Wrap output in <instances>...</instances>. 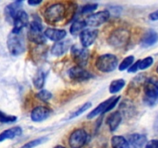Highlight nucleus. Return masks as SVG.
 I'll use <instances>...</instances> for the list:
<instances>
[{
	"mask_svg": "<svg viewBox=\"0 0 158 148\" xmlns=\"http://www.w3.org/2000/svg\"><path fill=\"white\" fill-rule=\"evenodd\" d=\"M43 15L46 22L50 24L60 23L64 19L66 15V6L63 3H53L46 8Z\"/></svg>",
	"mask_w": 158,
	"mask_h": 148,
	"instance_id": "f257e3e1",
	"label": "nucleus"
},
{
	"mask_svg": "<svg viewBox=\"0 0 158 148\" xmlns=\"http://www.w3.org/2000/svg\"><path fill=\"white\" fill-rule=\"evenodd\" d=\"M119 64L118 58L114 54H103L100 56L95 62V66L102 72H110L115 70Z\"/></svg>",
	"mask_w": 158,
	"mask_h": 148,
	"instance_id": "f03ea898",
	"label": "nucleus"
},
{
	"mask_svg": "<svg viewBox=\"0 0 158 148\" xmlns=\"http://www.w3.org/2000/svg\"><path fill=\"white\" fill-rule=\"evenodd\" d=\"M7 48L9 53L14 56L21 55L25 52L26 45L24 39L20 33L11 32L7 39Z\"/></svg>",
	"mask_w": 158,
	"mask_h": 148,
	"instance_id": "7ed1b4c3",
	"label": "nucleus"
},
{
	"mask_svg": "<svg viewBox=\"0 0 158 148\" xmlns=\"http://www.w3.org/2000/svg\"><path fill=\"white\" fill-rule=\"evenodd\" d=\"M130 32L127 29L118 28L110 34L107 42L110 46L115 48H123L128 44Z\"/></svg>",
	"mask_w": 158,
	"mask_h": 148,
	"instance_id": "20e7f679",
	"label": "nucleus"
},
{
	"mask_svg": "<svg viewBox=\"0 0 158 148\" xmlns=\"http://www.w3.org/2000/svg\"><path fill=\"white\" fill-rule=\"evenodd\" d=\"M43 26L38 20H33L29 23L28 38L29 41L38 45H43L46 43V38L43 33Z\"/></svg>",
	"mask_w": 158,
	"mask_h": 148,
	"instance_id": "39448f33",
	"label": "nucleus"
},
{
	"mask_svg": "<svg viewBox=\"0 0 158 148\" xmlns=\"http://www.w3.org/2000/svg\"><path fill=\"white\" fill-rule=\"evenodd\" d=\"M71 56L73 61L77 63V66L84 67L88 63L89 52L86 48L80 45L75 44L71 47Z\"/></svg>",
	"mask_w": 158,
	"mask_h": 148,
	"instance_id": "423d86ee",
	"label": "nucleus"
},
{
	"mask_svg": "<svg viewBox=\"0 0 158 148\" xmlns=\"http://www.w3.org/2000/svg\"><path fill=\"white\" fill-rule=\"evenodd\" d=\"M88 135L83 129H76L71 133L69 137V146L70 148H82L87 141Z\"/></svg>",
	"mask_w": 158,
	"mask_h": 148,
	"instance_id": "0eeeda50",
	"label": "nucleus"
},
{
	"mask_svg": "<svg viewBox=\"0 0 158 148\" xmlns=\"http://www.w3.org/2000/svg\"><path fill=\"white\" fill-rule=\"evenodd\" d=\"M143 101L148 106H154L158 100V89L153 83V80H146L144 88Z\"/></svg>",
	"mask_w": 158,
	"mask_h": 148,
	"instance_id": "6e6552de",
	"label": "nucleus"
},
{
	"mask_svg": "<svg viewBox=\"0 0 158 148\" xmlns=\"http://www.w3.org/2000/svg\"><path fill=\"white\" fill-rule=\"evenodd\" d=\"M110 13L108 10H103L97 12L96 13L91 14L85 20L86 26H89L91 27H97L109 20Z\"/></svg>",
	"mask_w": 158,
	"mask_h": 148,
	"instance_id": "1a4fd4ad",
	"label": "nucleus"
},
{
	"mask_svg": "<svg viewBox=\"0 0 158 148\" xmlns=\"http://www.w3.org/2000/svg\"><path fill=\"white\" fill-rule=\"evenodd\" d=\"M69 77L74 81L82 82L89 80L93 77L92 73L86 70L84 67L79 66H75L71 67L68 71Z\"/></svg>",
	"mask_w": 158,
	"mask_h": 148,
	"instance_id": "9d476101",
	"label": "nucleus"
},
{
	"mask_svg": "<svg viewBox=\"0 0 158 148\" xmlns=\"http://www.w3.org/2000/svg\"><path fill=\"white\" fill-rule=\"evenodd\" d=\"M29 23V16L28 14L25 12L24 10L20 9L15 15L12 24H13V28L11 32L13 33H20L22 29L26 27Z\"/></svg>",
	"mask_w": 158,
	"mask_h": 148,
	"instance_id": "9b49d317",
	"label": "nucleus"
},
{
	"mask_svg": "<svg viewBox=\"0 0 158 148\" xmlns=\"http://www.w3.org/2000/svg\"><path fill=\"white\" fill-rule=\"evenodd\" d=\"M99 32L96 29H84L80 33V41L81 46L85 48L90 46L97 39Z\"/></svg>",
	"mask_w": 158,
	"mask_h": 148,
	"instance_id": "f8f14e48",
	"label": "nucleus"
},
{
	"mask_svg": "<svg viewBox=\"0 0 158 148\" xmlns=\"http://www.w3.org/2000/svg\"><path fill=\"white\" fill-rule=\"evenodd\" d=\"M51 109L47 106H35L32 110L30 114L31 120L33 122H42L46 120L50 116Z\"/></svg>",
	"mask_w": 158,
	"mask_h": 148,
	"instance_id": "ddd939ff",
	"label": "nucleus"
},
{
	"mask_svg": "<svg viewBox=\"0 0 158 148\" xmlns=\"http://www.w3.org/2000/svg\"><path fill=\"white\" fill-rule=\"evenodd\" d=\"M46 38L53 42H60L66 37V31L64 29H58L54 28H48L44 32Z\"/></svg>",
	"mask_w": 158,
	"mask_h": 148,
	"instance_id": "4468645a",
	"label": "nucleus"
},
{
	"mask_svg": "<svg viewBox=\"0 0 158 148\" xmlns=\"http://www.w3.org/2000/svg\"><path fill=\"white\" fill-rule=\"evenodd\" d=\"M158 41V33L154 29H150L142 37L140 45L142 47L148 48L154 46Z\"/></svg>",
	"mask_w": 158,
	"mask_h": 148,
	"instance_id": "2eb2a0df",
	"label": "nucleus"
},
{
	"mask_svg": "<svg viewBox=\"0 0 158 148\" xmlns=\"http://www.w3.org/2000/svg\"><path fill=\"white\" fill-rule=\"evenodd\" d=\"M22 3H23L22 1L14 2L8 5V6L5 8L4 14L7 21H9V23H12L16 13L20 10Z\"/></svg>",
	"mask_w": 158,
	"mask_h": 148,
	"instance_id": "dca6fc26",
	"label": "nucleus"
},
{
	"mask_svg": "<svg viewBox=\"0 0 158 148\" xmlns=\"http://www.w3.org/2000/svg\"><path fill=\"white\" fill-rule=\"evenodd\" d=\"M130 148H143L147 143V137L143 134H131L128 139Z\"/></svg>",
	"mask_w": 158,
	"mask_h": 148,
	"instance_id": "f3484780",
	"label": "nucleus"
},
{
	"mask_svg": "<svg viewBox=\"0 0 158 148\" xmlns=\"http://www.w3.org/2000/svg\"><path fill=\"white\" fill-rule=\"evenodd\" d=\"M122 121V114L120 111H115V112L112 113L108 117L107 120H106V123L109 126L110 130V131L114 132L117 129V127L119 126V125L120 124Z\"/></svg>",
	"mask_w": 158,
	"mask_h": 148,
	"instance_id": "a211bd4d",
	"label": "nucleus"
},
{
	"mask_svg": "<svg viewBox=\"0 0 158 148\" xmlns=\"http://www.w3.org/2000/svg\"><path fill=\"white\" fill-rule=\"evenodd\" d=\"M22 134H23V130L19 126H14L10 129L6 130L0 134V142L9 140V139H13L15 137H19L22 135Z\"/></svg>",
	"mask_w": 158,
	"mask_h": 148,
	"instance_id": "6ab92c4d",
	"label": "nucleus"
},
{
	"mask_svg": "<svg viewBox=\"0 0 158 148\" xmlns=\"http://www.w3.org/2000/svg\"><path fill=\"white\" fill-rule=\"evenodd\" d=\"M69 47V41H60L56 43L51 48V53L56 56H60L67 51Z\"/></svg>",
	"mask_w": 158,
	"mask_h": 148,
	"instance_id": "aec40b11",
	"label": "nucleus"
},
{
	"mask_svg": "<svg viewBox=\"0 0 158 148\" xmlns=\"http://www.w3.org/2000/svg\"><path fill=\"white\" fill-rule=\"evenodd\" d=\"M114 97H110V98H109L108 100L102 102V103H100L98 106H97L95 109H94L90 113H88L87 119H92V118H94V117H97V116L100 115V114L105 113L106 108H107V106H109L110 103L112 101V100L114 99Z\"/></svg>",
	"mask_w": 158,
	"mask_h": 148,
	"instance_id": "412c9836",
	"label": "nucleus"
},
{
	"mask_svg": "<svg viewBox=\"0 0 158 148\" xmlns=\"http://www.w3.org/2000/svg\"><path fill=\"white\" fill-rule=\"evenodd\" d=\"M111 145L113 148H130L128 140L123 136H114L111 139Z\"/></svg>",
	"mask_w": 158,
	"mask_h": 148,
	"instance_id": "4be33fe9",
	"label": "nucleus"
},
{
	"mask_svg": "<svg viewBox=\"0 0 158 148\" xmlns=\"http://www.w3.org/2000/svg\"><path fill=\"white\" fill-rule=\"evenodd\" d=\"M86 26V23L85 22V20L79 19L76 20L73 23V24L71 25L70 28H69V31H70V33L73 35H80V32L84 29V28Z\"/></svg>",
	"mask_w": 158,
	"mask_h": 148,
	"instance_id": "5701e85b",
	"label": "nucleus"
},
{
	"mask_svg": "<svg viewBox=\"0 0 158 148\" xmlns=\"http://www.w3.org/2000/svg\"><path fill=\"white\" fill-rule=\"evenodd\" d=\"M125 84V80L123 79H119V80H115L114 81L111 82L109 86V91L110 93L114 94L118 92L119 91L121 90L123 87H124Z\"/></svg>",
	"mask_w": 158,
	"mask_h": 148,
	"instance_id": "b1692460",
	"label": "nucleus"
},
{
	"mask_svg": "<svg viewBox=\"0 0 158 148\" xmlns=\"http://www.w3.org/2000/svg\"><path fill=\"white\" fill-rule=\"evenodd\" d=\"M32 83H33L34 86H35L36 89H42L44 86L45 83V74L44 72L42 70L37 71L36 73L35 74L33 77V80H32Z\"/></svg>",
	"mask_w": 158,
	"mask_h": 148,
	"instance_id": "393cba45",
	"label": "nucleus"
},
{
	"mask_svg": "<svg viewBox=\"0 0 158 148\" xmlns=\"http://www.w3.org/2000/svg\"><path fill=\"white\" fill-rule=\"evenodd\" d=\"M48 140V138L46 137H40L38 139H35V140H31V141L28 142L26 144L23 145V146H21V148H33L35 146H39V145L42 144V143H45L46 140Z\"/></svg>",
	"mask_w": 158,
	"mask_h": 148,
	"instance_id": "a878e982",
	"label": "nucleus"
},
{
	"mask_svg": "<svg viewBox=\"0 0 158 148\" xmlns=\"http://www.w3.org/2000/svg\"><path fill=\"white\" fill-rule=\"evenodd\" d=\"M91 106H92V103H91L90 102H87V103H84V104H83L80 109H77V110L74 111L73 113H71V115L69 116V120H70V119H73V118H75V117H79V116H80L82 113H83L85 111L89 109V108L91 107Z\"/></svg>",
	"mask_w": 158,
	"mask_h": 148,
	"instance_id": "bb28decb",
	"label": "nucleus"
},
{
	"mask_svg": "<svg viewBox=\"0 0 158 148\" xmlns=\"http://www.w3.org/2000/svg\"><path fill=\"white\" fill-rule=\"evenodd\" d=\"M134 62V56H129L126 57V58L123 59V61L121 62V63L119 65V70L123 71L125 70V69H128V68L133 64Z\"/></svg>",
	"mask_w": 158,
	"mask_h": 148,
	"instance_id": "cd10ccee",
	"label": "nucleus"
},
{
	"mask_svg": "<svg viewBox=\"0 0 158 148\" xmlns=\"http://www.w3.org/2000/svg\"><path fill=\"white\" fill-rule=\"evenodd\" d=\"M37 99H39L40 100L43 102H47L52 98V95L49 91L46 90V89H42L40 92H37L36 95H35Z\"/></svg>",
	"mask_w": 158,
	"mask_h": 148,
	"instance_id": "c85d7f7f",
	"label": "nucleus"
},
{
	"mask_svg": "<svg viewBox=\"0 0 158 148\" xmlns=\"http://www.w3.org/2000/svg\"><path fill=\"white\" fill-rule=\"evenodd\" d=\"M153 63H154V59H153V57L151 56L146 57V58L140 60V63H139V69H140V70H143V69H148V68H149L150 66H152Z\"/></svg>",
	"mask_w": 158,
	"mask_h": 148,
	"instance_id": "c756f323",
	"label": "nucleus"
},
{
	"mask_svg": "<svg viewBox=\"0 0 158 148\" xmlns=\"http://www.w3.org/2000/svg\"><path fill=\"white\" fill-rule=\"evenodd\" d=\"M17 120V117L15 116L8 115L5 113L0 111V123H14Z\"/></svg>",
	"mask_w": 158,
	"mask_h": 148,
	"instance_id": "7c9ffc66",
	"label": "nucleus"
},
{
	"mask_svg": "<svg viewBox=\"0 0 158 148\" xmlns=\"http://www.w3.org/2000/svg\"><path fill=\"white\" fill-rule=\"evenodd\" d=\"M133 104H131L130 102H123V103H121V108H123V111L125 115L128 116L129 114L133 113L134 112V107L132 106Z\"/></svg>",
	"mask_w": 158,
	"mask_h": 148,
	"instance_id": "2f4dec72",
	"label": "nucleus"
},
{
	"mask_svg": "<svg viewBox=\"0 0 158 148\" xmlns=\"http://www.w3.org/2000/svg\"><path fill=\"white\" fill-rule=\"evenodd\" d=\"M98 7V5L97 4H87L85 5L84 6H83L81 9V13L82 14H87L90 13V12H94Z\"/></svg>",
	"mask_w": 158,
	"mask_h": 148,
	"instance_id": "473e14b6",
	"label": "nucleus"
},
{
	"mask_svg": "<svg viewBox=\"0 0 158 148\" xmlns=\"http://www.w3.org/2000/svg\"><path fill=\"white\" fill-rule=\"evenodd\" d=\"M144 148H158V140H151L145 144Z\"/></svg>",
	"mask_w": 158,
	"mask_h": 148,
	"instance_id": "72a5a7b5",
	"label": "nucleus"
},
{
	"mask_svg": "<svg viewBox=\"0 0 158 148\" xmlns=\"http://www.w3.org/2000/svg\"><path fill=\"white\" fill-rule=\"evenodd\" d=\"M140 60H137L135 63L131 65L129 68H128L127 71L128 72H136L139 69V63H140Z\"/></svg>",
	"mask_w": 158,
	"mask_h": 148,
	"instance_id": "f704fd0d",
	"label": "nucleus"
},
{
	"mask_svg": "<svg viewBox=\"0 0 158 148\" xmlns=\"http://www.w3.org/2000/svg\"><path fill=\"white\" fill-rule=\"evenodd\" d=\"M149 18L151 21H157L158 20V10L151 12L149 15Z\"/></svg>",
	"mask_w": 158,
	"mask_h": 148,
	"instance_id": "c9c22d12",
	"label": "nucleus"
},
{
	"mask_svg": "<svg viewBox=\"0 0 158 148\" xmlns=\"http://www.w3.org/2000/svg\"><path fill=\"white\" fill-rule=\"evenodd\" d=\"M41 3V0H29V1H28V4L30 5V6H38Z\"/></svg>",
	"mask_w": 158,
	"mask_h": 148,
	"instance_id": "e433bc0d",
	"label": "nucleus"
},
{
	"mask_svg": "<svg viewBox=\"0 0 158 148\" xmlns=\"http://www.w3.org/2000/svg\"><path fill=\"white\" fill-rule=\"evenodd\" d=\"M154 129L156 132L158 133V115L156 117L155 120H154Z\"/></svg>",
	"mask_w": 158,
	"mask_h": 148,
	"instance_id": "4c0bfd02",
	"label": "nucleus"
},
{
	"mask_svg": "<svg viewBox=\"0 0 158 148\" xmlns=\"http://www.w3.org/2000/svg\"><path fill=\"white\" fill-rule=\"evenodd\" d=\"M153 83H154V86L158 89V80H157V81H153Z\"/></svg>",
	"mask_w": 158,
	"mask_h": 148,
	"instance_id": "58836bf2",
	"label": "nucleus"
},
{
	"mask_svg": "<svg viewBox=\"0 0 158 148\" xmlns=\"http://www.w3.org/2000/svg\"><path fill=\"white\" fill-rule=\"evenodd\" d=\"M54 148H66V147L63 146H62V145H57V146H56Z\"/></svg>",
	"mask_w": 158,
	"mask_h": 148,
	"instance_id": "ea45409f",
	"label": "nucleus"
},
{
	"mask_svg": "<svg viewBox=\"0 0 158 148\" xmlns=\"http://www.w3.org/2000/svg\"><path fill=\"white\" fill-rule=\"evenodd\" d=\"M156 71H157V72L158 73V65H157V69H156Z\"/></svg>",
	"mask_w": 158,
	"mask_h": 148,
	"instance_id": "a19ab883",
	"label": "nucleus"
}]
</instances>
